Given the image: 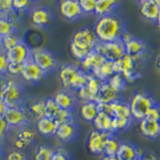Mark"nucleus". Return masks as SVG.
Returning a JSON list of instances; mask_svg holds the SVG:
<instances>
[{"label": "nucleus", "instance_id": "1", "mask_svg": "<svg viewBox=\"0 0 160 160\" xmlns=\"http://www.w3.org/2000/svg\"><path fill=\"white\" fill-rule=\"evenodd\" d=\"M93 31L100 42H113L118 40L126 31L123 18L116 13L98 17Z\"/></svg>", "mask_w": 160, "mask_h": 160}, {"label": "nucleus", "instance_id": "2", "mask_svg": "<svg viewBox=\"0 0 160 160\" xmlns=\"http://www.w3.org/2000/svg\"><path fill=\"white\" fill-rule=\"evenodd\" d=\"M23 96V88L16 78L0 75V98L8 107L22 105Z\"/></svg>", "mask_w": 160, "mask_h": 160}, {"label": "nucleus", "instance_id": "3", "mask_svg": "<svg viewBox=\"0 0 160 160\" xmlns=\"http://www.w3.org/2000/svg\"><path fill=\"white\" fill-rule=\"evenodd\" d=\"M60 82L65 90L78 91L85 87L88 82V74L77 66L68 63L62 65L58 72Z\"/></svg>", "mask_w": 160, "mask_h": 160}, {"label": "nucleus", "instance_id": "4", "mask_svg": "<svg viewBox=\"0 0 160 160\" xmlns=\"http://www.w3.org/2000/svg\"><path fill=\"white\" fill-rule=\"evenodd\" d=\"M129 104L131 118L133 120L141 121L145 118L148 110L156 104L153 97L145 91H138L131 97Z\"/></svg>", "mask_w": 160, "mask_h": 160}, {"label": "nucleus", "instance_id": "5", "mask_svg": "<svg viewBox=\"0 0 160 160\" xmlns=\"http://www.w3.org/2000/svg\"><path fill=\"white\" fill-rule=\"evenodd\" d=\"M31 59L47 74L56 69L58 61L52 51L44 48H35L31 51Z\"/></svg>", "mask_w": 160, "mask_h": 160}, {"label": "nucleus", "instance_id": "6", "mask_svg": "<svg viewBox=\"0 0 160 160\" xmlns=\"http://www.w3.org/2000/svg\"><path fill=\"white\" fill-rule=\"evenodd\" d=\"M71 42L81 49L91 52L95 50L99 41L97 38L93 29L83 28L77 30L74 33Z\"/></svg>", "mask_w": 160, "mask_h": 160}, {"label": "nucleus", "instance_id": "7", "mask_svg": "<svg viewBox=\"0 0 160 160\" xmlns=\"http://www.w3.org/2000/svg\"><path fill=\"white\" fill-rule=\"evenodd\" d=\"M108 61L115 62L126 54L125 46L120 39L108 42H98L95 48Z\"/></svg>", "mask_w": 160, "mask_h": 160}, {"label": "nucleus", "instance_id": "8", "mask_svg": "<svg viewBox=\"0 0 160 160\" xmlns=\"http://www.w3.org/2000/svg\"><path fill=\"white\" fill-rule=\"evenodd\" d=\"M111 134L112 133L92 130L87 139V148L89 152L95 155H103L106 142Z\"/></svg>", "mask_w": 160, "mask_h": 160}, {"label": "nucleus", "instance_id": "9", "mask_svg": "<svg viewBox=\"0 0 160 160\" xmlns=\"http://www.w3.org/2000/svg\"><path fill=\"white\" fill-rule=\"evenodd\" d=\"M4 118L11 128H24L26 124L30 122L29 116L23 104L15 107H8Z\"/></svg>", "mask_w": 160, "mask_h": 160}, {"label": "nucleus", "instance_id": "10", "mask_svg": "<svg viewBox=\"0 0 160 160\" xmlns=\"http://www.w3.org/2000/svg\"><path fill=\"white\" fill-rule=\"evenodd\" d=\"M46 75L47 73L31 58L23 63L21 77L26 82L30 83H38L45 78Z\"/></svg>", "mask_w": 160, "mask_h": 160}, {"label": "nucleus", "instance_id": "11", "mask_svg": "<svg viewBox=\"0 0 160 160\" xmlns=\"http://www.w3.org/2000/svg\"><path fill=\"white\" fill-rule=\"evenodd\" d=\"M31 48L22 40L5 53L9 62L23 64L31 58Z\"/></svg>", "mask_w": 160, "mask_h": 160}, {"label": "nucleus", "instance_id": "12", "mask_svg": "<svg viewBox=\"0 0 160 160\" xmlns=\"http://www.w3.org/2000/svg\"><path fill=\"white\" fill-rule=\"evenodd\" d=\"M31 21L35 27L47 28L51 24L53 21V15L51 10L43 6L34 7L30 13Z\"/></svg>", "mask_w": 160, "mask_h": 160}, {"label": "nucleus", "instance_id": "13", "mask_svg": "<svg viewBox=\"0 0 160 160\" xmlns=\"http://www.w3.org/2000/svg\"><path fill=\"white\" fill-rule=\"evenodd\" d=\"M126 54L131 55L135 60L143 62L148 56V47L147 44L140 38H134L129 42L124 44Z\"/></svg>", "mask_w": 160, "mask_h": 160}, {"label": "nucleus", "instance_id": "14", "mask_svg": "<svg viewBox=\"0 0 160 160\" xmlns=\"http://www.w3.org/2000/svg\"><path fill=\"white\" fill-rule=\"evenodd\" d=\"M140 64L137 63L132 56L125 54L122 58L113 62V70L115 74L122 76L131 72H139Z\"/></svg>", "mask_w": 160, "mask_h": 160}, {"label": "nucleus", "instance_id": "15", "mask_svg": "<svg viewBox=\"0 0 160 160\" xmlns=\"http://www.w3.org/2000/svg\"><path fill=\"white\" fill-rule=\"evenodd\" d=\"M145 151L135 144L130 142H122L116 155L118 160H132L134 158H141Z\"/></svg>", "mask_w": 160, "mask_h": 160}, {"label": "nucleus", "instance_id": "16", "mask_svg": "<svg viewBox=\"0 0 160 160\" xmlns=\"http://www.w3.org/2000/svg\"><path fill=\"white\" fill-rule=\"evenodd\" d=\"M59 11L68 20H75L82 16V11L77 0H64L59 4Z\"/></svg>", "mask_w": 160, "mask_h": 160}, {"label": "nucleus", "instance_id": "17", "mask_svg": "<svg viewBox=\"0 0 160 160\" xmlns=\"http://www.w3.org/2000/svg\"><path fill=\"white\" fill-rule=\"evenodd\" d=\"M30 120H38L45 116V98H31L23 105Z\"/></svg>", "mask_w": 160, "mask_h": 160}, {"label": "nucleus", "instance_id": "18", "mask_svg": "<svg viewBox=\"0 0 160 160\" xmlns=\"http://www.w3.org/2000/svg\"><path fill=\"white\" fill-rule=\"evenodd\" d=\"M106 60L107 59L98 51L94 50L81 61L80 69L87 74H91Z\"/></svg>", "mask_w": 160, "mask_h": 160}, {"label": "nucleus", "instance_id": "19", "mask_svg": "<svg viewBox=\"0 0 160 160\" xmlns=\"http://www.w3.org/2000/svg\"><path fill=\"white\" fill-rule=\"evenodd\" d=\"M139 11L144 18L155 22L160 11V1L143 0L139 2Z\"/></svg>", "mask_w": 160, "mask_h": 160}, {"label": "nucleus", "instance_id": "20", "mask_svg": "<svg viewBox=\"0 0 160 160\" xmlns=\"http://www.w3.org/2000/svg\"><path fill=\"white\" fill-rule=\"evenodd\" d=\"M35 138V132L31 128H22L17 133L14 146L16 150L22 151L28 148Z\"/></svg>", "mask_w": 160, "mask_h": 160}, {"label": "nucleus", "instance_id": "21", "mask_svg": "<svg viewBox=\"0 0 160 160\" xmlns=\"http://www.w3.org/2000/svg\"><path fill=\"white\" fill-rule=\"evenodd\" d=\"M60 109L73 111L76 106V99L75 95H73L71 91L68 90H61L55 93L53 97Z\"/></svg>", "mask_w": 160, "mask_h": 160}, {"label": "nucleus", "instance_id": "22", "mask_svg": "<svg viewBox=\"0 0 160 160\" xmlns=\"http://www.w3.org/2000/svg\"><path fill=\"white\" fill-rule=\"evenodd\" d=\"M76 135L77 126L75 120L58 125L55 132V136L62 142H70L75 138Z\"/></svg>", "mask_w": 160, "mask_h": 160}, {"label": "nucleus", "instance_id": "23", "mask_svg": "<svg viewBox=\"0 0 160 160\" xmlns=\"http://www.w3.org/2000/svg\"><path fill=\"white\" fill-rule=\"evenodd\" d=\"M139 131L143 136L151 139H155L160 136V125L157 121L142 119L139 121Z\"/></svg>", "mask_w": 160, "mask_h": 160}, {"label": "nucleus", "instance_id": "24", "mask_svg": "<svg viewBox=\"0 0 160 160\" xmlns=\"http://www.w3.org/2000/svg\"><path fill=\"white\" fill-rule=\"evenodd\" d=\"M120 98V93L114 91L107 82H104L97 95L96 102L98 103L110 104Z\"/></svg>", "mask_w": 160, "mask_h": 160}, {"label": "nucleus", "instance_id": "25", "mask_svg": "<svg viewBox=\"0 0 160 160\" xmlns=\"http://www.w3.org/2000/svg\"><path fill=\"white\" fill-rule=\"evenodd\" d=\"M56 122L52 118L48 117H42L36 121V130L38 134L42 136H52L55 135L57 130Z\"/></svg>", "mask_w": 160, "mask_h": 160}, {"label": "nucleus", "instance_id": "26", "mask_svg": "<svg viewBox=\"0 0 160 160\" xmlns=\"http://www.w3.org/2000/svg\"><path fill=\"white\" fill-rule=\"evenodd\" d=\"M109 108L110 115L113 118H131L129 104L121 98L110 103Z\"/></svg>", "mask_w": 160, "mask_h": 160}, {"label": "nucleus", "instance_id": "27", "mask_svg": "<svg viewBox=\"0 0 160 160\" xmlns=\"http://www.w3.org/2000/svg\"><path fill=\"white\" fill-rule=\"evenodd\" d=\"M112 120L113 117L110 114L99 111L92 122L97 131L112 133Z\"/></svg>", "mask_w": 160, "mask_h": 160}, {"label": "nucleus", "instance_id": "28", "mask_svg": "<svg viewBox=\"0 0 160 160\" xmlns=\"http://www.w3.org/2000/svg\"><path fill=\"white\" fill-rule=\"evenodd\" d=\"M119 2L115 0H96L95 14L98 17L115 13Z\"/></svg>", "mask_w": 160, "mask_h": 160}, {"label": "nucleus", "instance_id": "29", "mask_svg": "<svg viewBox=\"0 0 160 160\" xmlns=\"http://www.w3.org/2000/svg\"><path fill=\"white\" fill-rule=\"evenodd\" d=\"M80 115L86 122H92L99 112L98 106L95 101L83 102L80 108Z\"/></svg>", "mask_w": 160, "mask_h": 160}, {"label": "nucleus", "instance_id": "30", "mask_svg": "<svg viewBox=\"0 0 160 160\" xmlns=\"http://www.w3.org/2000/svg\"><path fill=\"white\" fill-rule=\"evenodd\" d=\"M115 74L113 70V62L106 60L101 65L97 68L91 75H94L95 78L102 82H107L113 75Z\"/></svg>", "mask_w": 160, "mask_h": 160}, {"label": "nucleus", "instance_id": "31", "mask_svg": "<svg viewBox=\"0 0 160 160\" xmlns=\"http://www.w3.org/2000/svg\"><path fill=\"white\" fill-rule=\"evenodd\" d=\"M14 31H16V28L15 22L11 16V12L0 15V38Z\"/></svg>", "mask_w": 160, "mask_h": 160}, {"label": "nucleus", "instance_id": "32", "mask_svg": "<svg viewBox=\"0 0 160 160\" xmlns=\"http://www.w3.org/2000/svg\"><path fill=\"white\" fill-rule=\"evenodd\" d=\"M122 141L115 135V134H111L108 137L107 142H106L105 149H104V155L108 156H116L119 149L120 144Z\"/></svg>", "mask_w": 160, "mask_h": 160}, {"label": "nucleus", "instance_id": "33", "mask_svg": "<svg viewBox=\"0 0 160 160\" xmlns=\"http://www.w3.org/2000/svg\"><path fill=\"white\" fill-rule=\"evenodd\" d=\"M22 41V38H20L19 35H18V33L16 31H14V32L8 34V35L1 38L0 47H1V49L6 52L8 50L15 47L17 44H18Z\"/></svg>", "mask_w": 160, "mask_h": 160}, {"label": "nucleus", "instance_id": "34", "mask_svg": "<svg viewBox=\"0 0 160 160\" xmlns=\"http://www.w3.org/2000/svg\"><path fill=\"white\" fill-rule=\"evenodd\" d=\"M133 119L131 118H113L112 133L123 132L131 128Z\"/></svg>", "mask_w": 160, "mask_h": 160}, {"label": "nucleus", "instance_id": "35", "mask_svg": "<svg viewBox=\"0 0 160 160\" xmlns=\"http://www.w3.org/2000/svg\"><path fill=\"white\" fill-rule=\"evenodd\" d=\"M107 83L116 92L120 93L125 88L127 82L124 79L122 75L120 74H114L107 81Z\"/></svg>", "mask_w": 160, "mask_h": 160}, {"label": "nucleus", "instance_id": "36", "mask_svg": "<svg viewBox=\"0 0 160 160\" xmlns=\"http://www.w3.org/2000/svg\"><path fill=\"white\" fill-rule=\"evenodd\" d=\"M55 150L48 145H41L35 154V160H52Z\"/></svg>", "mask_w": 160, "mask_h": 160}, {"label": "nucleus", "instance_id": "37", "mask_svg": "<svg viewBox=\"0 0 160 160\" xmlns=\"http://www.w3.org/2000/svg\"><path fill=\"white\" fill-rule=\"evenodd\" d=\"M60 108L53 98H45V116L54 119Z\"/></svg>", "mask_w": 160, "mask_h": 160}, {"label": "nucleus", "instance_id": "38", "mask_svg": "<svg viewBox=\"0 0 160 160\" xmlns=\"http://www.w3.org/2000/svg\"><path fill=\"white\" fill-rule=\"evenodd\" d=\"M102 82H104L100 81L99 79L95 78L94 75H91V74H88V82H87V84H86V87L88 88V89L92 93L93 95H95V96H97V95L99 92L100 88L102 87Z\"/></svg>", "mask_w": 160, "mask_h": 160}, {"label": "nucleus", "instance_id": "39", "mask_svg": "<svg viewBox=\"0 0 160 160\" xmlns=\"http://www.w3.org/2000/svg\"><path fill=\"white\" fill-rule=\"evenodd\" d=\"M54 120L57 123V125L73 121V120H75L74 119V115H73V111L60 109L58 114L54 118Z\"/></svg>", "mask_w": 160, "mask_h": 160}, {"label": "nucleus", "instance_id": "40", "mask_svg": "<svg viewBox=\"0 0 160 160\" xmlns=\"http://www.w3.org/2000/svg\"><path fill=\"white\" fill-rule=\"evenodd\" d=\"M34 8L33 2L28 0H14L12 1V10L15 11H24Z\"/></svg>", "mask_w": 160, "mask_h": 160}, {"label": "nucleus", "instance_id": "41", "mask_svg": "<svg viewBox=\"0 0 160 160\" xmlns=\"http://www.w3.org/2000/svg\"><path fill=\"white\" fill-rule=\"evenodd\" d=\"M78 2L82 14H95L96 0H80Z\"/></svg>", "mask_w": 160, "mask_h": 160}, {"label": "nucleus", "instance_id": "42", "mask_svg": "<svg viewBox=\"0 0 160 160\" xmlns=\"http://www.w3.org/2000/svg\"><path fill=\"white\" fill-rule=\"evenodd\" d=\"M77 95L83 102H89V101H95L96 102L97 96H95V95H93L92 93L88 89V88L86 86L77 91Z\"/></svg>", "mask_w": 160, "mask_h": 160}, {"label": "nucleus", "instance_id": "43", "mask_svg": "<svg viewBox=\"0 0 160 160\" xmlns=\"http://www.w3.org/2000/svg\"><path fill=\"white\" fill-rule=\"evenodd\" d=\"M70 51H71L73 57H75L76 59L79 60L80 62L90 53V51L78 48L77 46H75V44H73L72 42L70 43Z\"/></svg>", "mask_w": 160, "mask_h": 160}, {"label": "nucleus", "instance_id": "44", "mask_svg": "<svg viewBox=\"0 0 160 160\" xmlns=\"http://www.w3.org/2000/svg\"><path fill=\"white\" fill-rule=\"evenodd\" d=\"M22 66L23 64L15 63V62H9L7 69V74L11 77L21 76V73L22 71Z\"/></svg>", "mask_w": 160, "mask_h": 160}, {"label": "nucleus", "instance_id": "45", "mask_svg": "<svg viewBox=\"0 0 160 160\" xmlns=\"http://www.w3.org/2000/svg\"><path fill=\"white\" fill-rule=\"evenodd\" d=\"M52 160H72V158L68 149L59 148L55 150Z\"/></svg>", "mask_w": 160, "mask_h": 160}, {"label": "nucleus", "instance_id": "46", "mask_svg": "<svg viewBox=\"0 0 160 160\" xmlns=\"http://www.w3.org/2000/svg\"><path fill=\"white\" fill-rule=\"evenodd\" d=\"M160 117V107L158 104H155V105L151 107L148 111L147 112L145 115V119L150 120V121H158V118Z\"/></svg>", "mask_w": 160, "mask_h": 160}, {"label": "nucleus", "instance_id": "47", "mask_svg": "<svg viewBox=\"0 0 160 160\" xmlns=\"http://www.w3.org/2000/svg\"><path fill=\"white\" fill-rule=\"evenodd\" d=\"M6 160H28V157L24 151L15 149L8 153Z\"/></svg>", "mask_w": 160, "mask_h": 160}, {"label": "nucleus", "instance_id": "48", "mask_svg": "<svg viewBox=\"0 0 160 160\" xmlns=\"http://www.w3.org/2000/svg\"><path fill=\"white\" fill-rule=\"evenodd\" d=\"M11 127L3 116L0 117V141L3 140L8 135Z\"/></svg>", "mask_w": 160, "mask_h": 160}, {"label": "nucleus", "instance_id": "49", "mask_svg": "<svg viewBox=\"0 0 160 160\" xmlns=\"http://www.w3.org/2000/svg\"><path fill=\"white\" fill-rule=\"evenodd\" d=\"M9 62H8L5 51L0 50V75L7 74V69Z\"/></svg>", "mask_w": 160, "mask_h": 160}, {"label": "nucleus", "instance_id": "50", "mask_svg": "<svg viewBox=\"0 0 160 160\" xmlns=\"http://www.w3.org/2000/svg\"><path fill=\"white\" fill-rule=\"evenodd\" d=\"M12 11L11 0H0V15L8 14Z\"/></svg>", "mask_w": 160, "mask_h": 160}, {"label": "nucleus", "instance_id": "51", "mask_svg": "<svg viewBox=\"0 0 160 160\" xmlns=\"http://www.w3.org/2000/svg\"><path fill=\"white\" fill-rule=\"evenodd\" d=\"M141 160H160L159 158L155 155V153L151 151H145L143 155L141 158Z\"/></svg>", "mask_w": 160, "mask_h": 160}, {"label": "nucleus", "instance_id": "52", "mask_svg": "<svg viewBox=\"0 0 160 160\" xmlns=\"http://www.w3.org/2000/svg\"><path fill=\"white\" fill-rule=\"evenodd\" d=\"M133 38H134V36L131 35V33L128 32V31L126 30L125 31H123V32H122V35H121V37H120L119 39L121 40V41H122L124 44H125V43H127L128 42H129L131 39H132Z\"/></svg>", "mask_w": 160, "mask_h": 160}, {"label": "nucleus", "instance_id": "53", "mask_svg": "<svg viewBox=\"0 0 160 160\" xmlns=\"http://www.w3.org/2000/svg\"><path fill=\"white\" fill-rule=\"evenodd\" d=\"M8 109V104L4 102L2 98H0V117L4 116L6 111Z\"/></svg>", "mask_w": 160, "mask_h": 160}, {"label": "nucleus", "instance_id": "54", "mask_svg": "<svg viewBox=\"0 0 160 160\" xmlns=\"http://www.w3.org/2000/svg\"><path fill=\"white\" fill-rule=\"evenodd\" d=\"M101 160H118L116 156H108V155H103L101 158Z\"/></svg>", "mask_w": 160, "mask_h": 160}, {"label": "nucleus", "instance_id": "55", "mask_svg": "<svg viewBox=\"0 0 160 160\" xmlns=\"http://www.w3.org/2000/svg\"><path fill=\"white\" fill-rule=\"evenodd\" d=\"M155 22H156V23H157V25L158 26V28H160V11H159V12H158V17H157V18H156V21H155Z\"/></svg>", "mask_w": 160, "mask_h": 160}, {"label": "nucleus", "instance_id": "56", "mask_svg": "<svg viewBox=\"0 0 160 160\" xmlns=\"http://www.w3.org/2000/svg\"><path fill=\"white\" fill-rule=\"evenodd\" d=\"M157 66H158V69L160 70V56L157 58Z\"/></svg>", "mask_w": 160, "mask_h": 160}, {"label": "nucleus", "instance_id": "57", "mask_svg": "<svg viewBox=\"0 0 160 160\" xmlns=\"http://www.w3.org/2000/svg\"><path fill=\"white\" fill-rule=\"evenodd\" d=\"M2 148H0V158H2Z\"/></svg>", "mask_w": 160, "mask_h": 160}, {"label": "nucleus", "instance_id": "58", "mask_svg": "<svg viewBox=\"0 0 160 160\" xmlns=\"http://www.w3.org/2000/svg\"><path fill=\"white\" fill-rule=\"evenodd\" d=\"M132 160H141V158H134V159H132Z\"/></svg>", "mask_w": 160, "mask_h": 160}, {"label": "nucleus", "instance_id": "59", "mask_svg": "<svg viewBox=\"0 0 160 160\" xmlns=\"http://www.w3.org/2000/svg\"><path fill=\"white\" fill-rule=\"evenodd\" d=\"M158 123H159V125H160V117H159V118H158Z\"/></svg>", "mask_w": 160, "mask_h": 160}, {"label": "nucleus", "instance_id": "60", "mask_svg": "<svg viewBox=\"0 0 160 160\" xmlns=\"http://www.w3.org/2000/svg\"><path fill=\"white\" fill-rule=\"evenodd\" d=\"M0 42H1V38H0ZM0 50H2L1 49V47H0Z\"/></svg>", "mask_w": 160, "mask_h": 160}]
</instances>
